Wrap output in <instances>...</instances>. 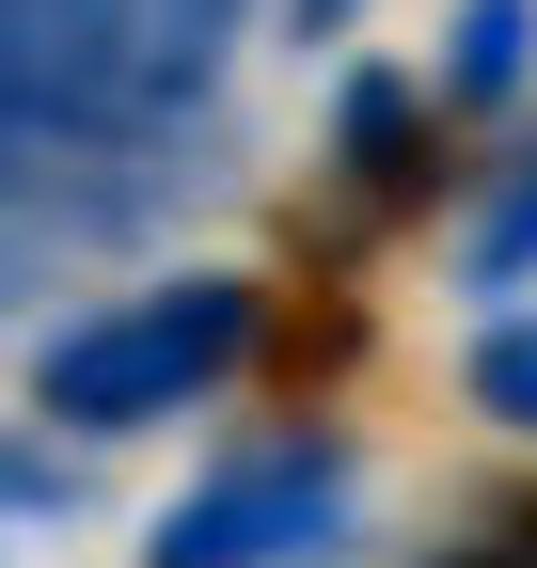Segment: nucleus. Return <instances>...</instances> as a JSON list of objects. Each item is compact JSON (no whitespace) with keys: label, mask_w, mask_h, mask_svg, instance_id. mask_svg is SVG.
I'll return each instance as SVG.
<instances>
[{"label":"nucleus","mask_w":537,"mask_h":568,"mask_svg":"<svg viewBox=\"0 0 537 568\" xmlns=\"http://www.w3.org/2000/svg\"><path fill=\"white\" fill-rule=\"evenodd\" d=\"M237 347H253V284L190 268V284H143V301H95L80 332H48L32 395H48V426H159L190 395H222Z\"/></svg>","instance_id":"1"},{"label":"nucleus","mask_w":537,"mask_h":568,"mask_svg":"<svg viewBox=\"0 0 537 568\" xmlns=\"http://www.w3.org/2000/svg\"><path fill=\"white\" fill-rule=\"evenodd\" d=\"M285 17H301V32H348V17H364V0H285Z\"/></svg>","instance_id":"8"},{"label":"nucleus","mask_w":537,"mask_h":568,"mask_svg":"<svg viewBox=\"0 0 537 568\" xmlns=\"http://www.w3.org/2000/svg\"><path fill=\"white\" fill-rule=\"evenodd\" d=\"M48 17V126H159L222 80L253 0H32Z\"/></svg>","instance_id":"2"},{"label":"nucleus","mask_w":537,"mask_h":568,"mask_svg":"<svg viewBox=\"0 0 537 568\" xmlns=\"http://www.w3.org/2000/svg\"><path fill=\"white\" fill-rule=\"evenodd\" d=\"M475 395H490L506 426H537V316H506V332L475 347Z\"/></svg>","instance_id":"7"},{"label":"nucleus","mask_w":537,"mask_h":568,"mask_svg":"<svg viewBox=\"0 0 537 568\" xmlns=\"http://www.w3.org/2000/svg\"><path fill=\"white\" fill-rule=\"evenodd\" d=\"M332 521H348V443H253L222 458L190 506H159V568H301L332 552Z\"/></svg>","instance_id":"3"},{"label":"nucleus","mask_w":537,"mask_h":568,"mask_svg":"<svg viewBox=\"0 0 537 568\" xmlns=\"http://www.w3.org/2000/svg\"><path fill=\"white\" fill-rule=\"evenodd\" d=\"M506 284H537V142L506 159V190L475 205V301H506Z\"/></svg>","instance_id":"6"},{"label":"nucleus","mask_w":537,"mask_h":568,"mask_svg":"<svg viewBox=\"0 0 537 568\" xmlns=\"http://www.w3.org/2000/svg\"><path fill=\"white\" fill-rule=\"evenodd\" d=\"M332 142H348V174H364L379 205H412V190H427V95H412V80H379V63L332 95Z\"/></svg>","instance_id":"4"},{"label":"nucleus","mask_w":537,"mask_h":568,"mask_svg":"<svg viewBox=\"0 0 537 568\" xmlns=\"http://www.w3.org/2000/svg\"><path fill=\"white\" fill-rule=\"evenodd\" d=\"M537 80V0H458L443 17V111H506Z\"/></svg>","instance_id":"5"}]
</instances>
